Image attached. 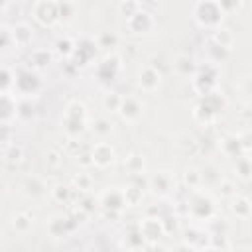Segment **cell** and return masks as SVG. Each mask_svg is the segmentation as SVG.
Returning a JSON list of instances; mask_svg holds the SVG:
<instances>
[{"label": "cell", "instance_id": "obj_1", "mask_svg": "<svg viewBox=\"0 0 252 252\" xmlns=\"http://www.w3.org/2000/svg\"><path fill=\"white\" fill-rule=\"evenodd\" d=\"M61 128L69 140H77L87 130V106L79 100H71L61 116Z\"/></svg>", "mask_w": 252, "mask_h": 252}, {"label": "cell", "instance_id": "obj_2", "mask_svg": "<svg viewBox=\"0 0 252 252\" xmlns=\"http://www.w3.org/2000/svg\"><path fill=\"white\" fill-rule=\"evenodd\" d=\"M224 12L217 4V0H199L193 10V18L201 28H217L222 22Z\"/></svg>", "mask_w": 252, "mask_h": 252}, {"label": "cell", "instance_id": "obj_3", "mask_svg": "<svg viewBox=\"0 0 252 252\" xmlns=\"http://www.w3.org/2000/svg\"><path fill=\"white\" fill-rule=\"evenodd\" d=\"M219 79V69L215 63H205V65H197V71L193 73V89L197 94H209L213 91H217V81Z\"/></svg>", "mask_w": 252, "mask_h": 252}, {"label": "cell", "instance_id": "obj_4", "mask_svg": "<svg viewBox=\"0 0 252 252\" xmlns=\"http://www.w3.org/2000/svg\"><path fill=\"white\" fill-rule=\"evenodd\" d=\"M122 67H124V65H122V57H120L118 53L110 51V53L104 55L102 61L96 65L94 77H96V81H98L100 85H110V83H114L116 77L122 73Z\"/></svg>", "mask_w": 252, "mask_h": 252}, {"label": "cell", "instance_id": "obj_5", "mask_svg": "<svg viewBox=\"0 0 252 252\" xmlns=\"http://www.w3.org/2000/svg\"><path fill=\"white\" fill-rule=\"evenodd\" d=\"M222 108H224V98L213 91L209 94H203L201 102L195 106V118L201 122H211Z\"/></svg>", "mask_w": 252, "mask_h": 252}, {"label": "cell", "instance_id": "obj_6", "mask_svg": "<svg viewBox=\"0 0 252 252\" xmlns=\"http://www.w3.org/2000/svg\"><path fill=\"white\" fill-rule=\"evenodd\" d=\"M45 228H47V234L53 240H59V238H67L77 228V222H75V219L71 215L59 213V215H53V217L47 219Z\"/></svg>", "mask_w": 252, "mask_h": 252}, {"label": "cell", "instance_id": "obj_7", "mask_svg": "<svg viewBox=\"0 0 252 252\" xmlns=\"http://www.w3.org/2000/svg\"><path fill=\"white\" fill-rule=\"evenodd\" d=\"M126 28L134 35H146V33L154 32L156 18L150 12H146V10H136L132 16L126 18Z\"/></svg>", "mask_w": 252, "mask_h": 252}, {"label": "cell", "instance_id": "obj_8", "mask_svg": "<svg viewBox=\"0 0 252 252\" xmlns=\"http://www.w3.org/2000/svg\"><path fill=\"white\" fill-rule=\"evenodd\" d=\"M35 22H39L41 26H53L59 22V14H57V0H37L33 4L32 10Z\"/></svg>", "mask_w": 252, "mask_h": 252}, {"label": "cell", "instance_id": "obj_9", "mask_svg": "<svg viewBox=\"0 0 252 252\" xmlns=\"http://www.w3.org/2000/svg\"><path fill=\"white\" fill-rule=\"evenodd\" d=\"M118 114L122 120L126 122H138L142 116H144V102L138 98V96H122L120 98V104H118Z\"/></svg>", "mask_w": 252, "mask_h": 252}, {"label": "cell", "instance_id": "obj_10", "mask_svg": "<svg viewBox=\"0 0 252 252\" xmlns=\"http://www.w3.org/2000/svg\"><path fill=\"white\" fill-rule=\"evenodd\" d=\"M91 161L98 169H106L114 163V148L108 142H98L91 150Z\"/></svg>", "mask_w": 252, "mask_h": 252}, {"label": "cell", "instance_id": "obj_11", "mask_svg": "<svg viewBox=\"0 0 252 252\" xmlns=\"http://www.w3.org/2000/svg\"><path fill=\"white\" fill-rule=\"evenodd\" d=\"M138 230H140L142 238L148 240V242H156V240H159V238L165 234L163 220H159L158 217H146V219L140 222Z\"/></svg>", "mask_w": 252, "mask_h": 252}, {"label": "cell", "instance_id": "obj_12", "mask_svg": "<svg viewBox=\"0 0 252 252\" xmlns=\"http://www.w3.org/2000/svg\"><path fill=\"white\" fill-rule=\"evenodd\" d=\"M138 85L142 91L146 93H154L159 89L161 85V73L154 67V65H144L138 73Z\"/></svg>", "mask_w": 252, "mask_h": 252}, {"label": "cell", "instance_id": "obj_13", "mask_svg": "<svg viewBox=\"0 0 252 252\" xmlns=\"http://www.w3.org/2000/svg\"><path fill=\"white\" fill-rule=\"evenodd\" d=\"M39 85H41V79H39L37 73H33V71H24V73H20V75L16 77V81H14V89H18L22 94H32V93H35V91L39 89Z\"/></svg>", "mask_w": 252, "mask_h": 252}, {"label": "cell", "instance_id": "obj_14", "mask_svg": "<svg viewBox=\"0 0 252 252\" xmlns=\"http://www.w3.org/2000/svg\"><path fill=\"white\" fill-rule=\"evenodd\" d=\"M148 185H150V189H152L154 193H158V195H167V193H171V189L175 187V179H173L171 173L159 171V173H156V175H152V177L148 179Z\"/></svg>", "mask_w": 252, "mask_h": 252}, {"label": "cell", "instance_id": "obj_15", "mask_svg": "<svg viewBox=\"0 0 252 252\" xmlns=\"http://www.w3.org/2000/svg\"><path fill=\"white\" fill-rule=\"evenodd\" d=\"M100 205L104 209H110V211H122L126 207V199H124V193L122 189H106L102 195H100Z\"/></svg>", "mask_w": 252, "mask_h": 252}, {"label": "cell", "instance_id": "obj_16", "mask_svg": "<svg viewBox=\"0 0 252 252\" xmlns=\"http://www.w3.org/2000/svg\"><path fill=\"white\" fill-rule=\"evenodd\" d=\"M12 41H14V45L16 47H28L30 43H32V39H33V32H32V28L28 26V24H18V26H14L12 30Z\"/></svg>", "mask_w": 252, "mask_h": 252}, {"label": "cell", "instance_id": "obj_17", "mask_svg": "<svg viewBox=\"0 0 252 252\" xmlns=\"http://www.w3.org/2000/svg\"><path fill=\"white\" fill-rule=\"evenodd\" d=\"M173 69H175V73L177 75H181V77H193V73L197 71V63H195V59L191 57V55H177L175 57V61H173Z\"/></svg>", "mask_w": 252, "mask_h": 252}, {"label": "cell", "instance_id": "obj_18", "mask_svg": "<svg viewBox=\"0 0 252 252\" xmlns=\"http://www.w3.org/2000/svg\"><path fill=\"white\" fill-rule=\"evenodd\" d=\"M94 51H96L94 43H93V41H89V39H85L81 45H79V43H75V51H73V55H71V57H75V59L79 61L77 65H87V63L94 57Z\"/></svg>", "mask_w": 252, "mask_h": 252}, {"label": "cell", "instance_id": "obj_19", "mask_svg": "<svg viewBox=\"0 0 252 252\" xmlns=\"http://www.w3.org/2000/svg\"><path fill=\"white\" fill-rule=\"evenodd\" d=\"M124 167L130 175H142L144 169H146V161H144V156L138 154V152H132L126 159H124Z\"/></svg>", "mask_w": 252, "mask_h": 252}, {"label": "cell", "instance_id": "obj_20", "mask_svg": "<svg viewBox=\"0 0 252 252\" xmlns=\"http://www.w3.org/2000/svg\"><path fill=\"white\" fill-rule=\"evenodd\" d=\"M12 226H14V230H16L18 234H28V232L32 230V226H33V219H32L30 213L20 211V213H16V215L12 217Z\"/></svg>", "mask_w": 252, "mask_h": 252}, {"label": "cell", "instance_id": "obj_21", "mask_svg": "<svg viewBox=\"0 0 252 252\" xmlns=\"http://www.w3.org/2000/svg\"><path fill=\"white\" fill-rule=\"evenodd\" d=\"M16 112H18L16 100L8 93H2L0 94V122H8Z\"/></svg>", "mask_w": 252, "mask_h": 252}, {"label": "cell", "instance_id": "obj_22", "mask_svg": "<svg viewBox=\"0 0 252 252\" xmlns=\"http://www.w3.org/2000/svg\"><path fill=\"white\" fill-rule=\"evenodd\" d=\"M211 41H215L217 45H220V47H224V49H230L232 43H234V33H232L228 28H220V26H217L215 32H213Z\"/></svg>", "mask_w": 252, "mask_h": 252}, {"label": "cell", "instance_id": "obj_23", "mask_svg": "<svg viewBox=\"0 0 252 252\" xmlns=\"http://www.w3.org/2000/svg\"><path fill=\"white\" fill-rule=\"evenodd\" d=\"M230 211L238 217V219H242V220H246V219H250V201L246 199V197H240V195H236V197H232V205H230Z\"/></svg>", "mask_w": 252, "mask_h": 252}, {"label": "cell", "instance_id": "obj_24", "mask_svg": "<svg viewBox=\"0 0 252 252\" xmlns=\"http://www.w3.org/2000/svg\"><path fill=\"white\" fill-rule=\"evenodd\" d=\"M77 6L73 0H57V14H59V22H71L75 18Z\"/></svg>", "mask_w": 252, "mask_h": 252}, {"label": "cell", "instance_id": "obj_25", "mask_svg": "<svg viewBox=\"0 0 252 252\" xmlns=\"http://www.w3.org/2000/svg\"><path fill=\"white\" fill-rule=\"evenodd\" d=\"M49 61H51V53L45 51V49H35L30 55V65L33 69H43V67L49 65Z\"/></svg>", "mask_w": 252, "mask_h": 252}, {"label": "cell", "instance_id": "obj_26", "mask_svg": "<svg viewBox=\"0 0 252 252\" xmlns=\"http://www.w3.org/2000/svg\"><path fill=\"white\" fill-rule=\"evenodd\" d=\"M122 193H124V199H126V207H136V205L142 203V197H144L142 187H138V185H130V187L122 189Z\"/></svg>", "mask_w": 252, "mask_h": 252}, {"label": "cell", "instance_id": "obj_27", "mask_svg": "<svg viewBox=\"0 0 252 252\" xmlns=\"http://www.w3.org/2000/svg\"><path fill=\"white\" fill-rule=\"evenodd\" d=\"M220 148H222V152H224L226 156H238L240 152H244L242 146H240V138H238V136H226V138L222 140Z\"/></svg>", "mask_w": 252, "mask_h": 252}, {"label": "cell", "instance_id": "obj_28", "mask_svg": "<svg viewBox=\"0 0 252 252\" xmlns=\"http://www.w3.org/2000/svg\"><path fill=\"white\" fill-rule=\"evenodd\" d=\"M4 158L8 163H20L24 159V148L20 144H8V148L4 150Z\"/></svg>", "mask_w": 252, "mask_h": 252}, {"label": "cell", "instance_id": "obj_29", "mask_svg": "<svg viewBox=\"0 0 252 252\" xmlns=\"http://www.w3.org/2000/svg\"><path fill=\"white\" fill-rule=\"evenodd\" d=\"M49 193H51L53 201H57V203H67L69 197H71V187H69V185H63V183H55Z\"/></svg>", "mask_w": 252, "mask_h": 252}, {"label": "cell", "instance_id": "obj_30", "mask_svg": "<svg viewBox=\"0 0 252 252\" xmlns=\"http://www.w3.org/2000/svg\"><path fill=\"white\" fill-rule=\"evenodd\" d=\"M14 75H12V71L8 69V67H4V65H0V94L2 93H8L12 87H14Z\"/></svg>", "mask_w": 252, "mask_h": 252}, {"label": "cell", "instance_id": "obj_31", "mask_svg": "<svg viewBox=\"0 0 252 252\" xmlns=\"http://www.w3.org/2000/svg\"><path fill=\"white\" fill-rule=\"evenodd\" d=\"M55 51H57V55H59V57L71 59V55H73V51H75V43H73L69 37L59 39V41L55 43Z\"/></svg>", "mask_w": 252, "mask_h": 252}, {"label": "cell", "instance_id": "obj_32", "mask_svg": "<svg viewBox=\"0 0 252 252\" xmlns=\"http://www.w3.org/2000/svg\"><path fill=\"white\" fill-rule=\"evenodd\" d=\"M93 130H94L96 136L104 138V136H108V134L112 132V124H110V120H106V118H96L94 124H93Z\"/></svg>", "mask_w": 252, "mask_h": 252}, {"label": "cell", "instance_id": "obj_33", "mask_svg": "<svg viewBox=\"0 0 252 252\" xmlns=\"http://www.w3.org/2000/svg\"><path fill=\"white\" fill-rule=\"evenodd\" d=\"M73 187L79 191H89L93 187V177L89 173H79L73 177Z\"/></svg>", "mask_w": 252, "mask_h": 252}, {"label": "cell", "instance_id": "obj_34", "mask_svg": "<svg viewBox=\"0 0 252 252\" xmlns=\"http://www.w3.org/2000/svg\"><path fill=\"white\" fill-rule=\"evenodd\" d=\"M116 43H118V37L114 35V33H110V32H104V33H100L98 35V41H96V45L98 47H116Z\"/></svg>", "mask_w": 252, "mask_h": 252}, {"label": "cell", "instance_id": "obj_35", "mask_svg": "<svg viewBox=\"0 0 252 252\" xmlns=\"http://www.w3.org/2000/svg\"><path fill=\"white\" fill-rule=\"evenodd\" d=\"M201 179H203V175L197 169H187L185 171V183L189 185V189H195L201 183Z\"/></svg>", "mask_w": 252, "mask_h": 252}, {"label": "cell", "instance_id": "obj_36", "mask_svg": "<svg viewBox=\"0 0 252 252\" xmlns=\"http://www.w3.org/2000/svg\"><path fill=\"white\" fill-rule=\"evenodd\" d=\"M217 4L220 6V10H222L224 14H232V12H236V10L240 8L242 0H217Z\"/></svg>", "mask_w": 252, "mask_h": 252}, {"label": "cell", "instance_id": "obj_37", "mask_svg": "<svg viewBox=\"0 0 252 252\" xmlns=\"http://www.w3.org/2000/svg\"><path fill=\"white\" fill-rule=\"evenodd\" d=\"M120 94H116V93H110V94H106L104 96V108H108V110H116L118 108V104H120Z\"/></svg>", "mask_w": 252, "mask_h": 252}, {"label": "cell", "instance_id": "obj_38", "mask_svg": "<svg viewBox=\"0 0 252 252\" xmlns=\"http://www.w3.org/2000/svg\"><path fill=\"white\" fill-rule=\"evenodd\" d=\"M61 154L59 152H55V150H51L49 154H47V165L51 167V169H57L59 165H61Z\"/></svg>", "mask_w": 252, "mask_h": 252}, {"label": "cell", "instance_id": "obj_39", "mask_svg": "<svg viewBox=\"0 0 252 252\" xmlns=\"http://www.w3.org/2000/svg\"><path fill=\"white\" fill-rule=\"evenodd\" d=\"M136 10H138V4H134V2H120V14H122L124 18L132 16Z\"/></svg>", "mask_w": 252, "mask_h": 252}, {"label": "cell", "instance_id": "obj_40", "mask_svg": "<svg viewBox=\"0 0 252 252\" xmlns=\"http://www.w3.org/2000/svg\"><path fill=\"white\" fill-rule=\"evenodd\" d=\"M8 45H14V41H12V32L6 30V28H2V30H0V47H8Z\"/></svg>", "mask_w": 252, "mask_h": 252}, {"label": "cell", "instance_id": "obj_41", "mask_svg": "<svg viewBox=\"0 0 252 252\" xmlns=\"http://www.w3.org/2000/svg\"><path fill=\"white\" fill-rule=\"evenodd\" d=\"M185 236H191V242H187L191 248H197V240H201V238H203V234H201V232H197V230H185Z\"/></svg>", "mask_w": 252, "mask_h": 252}, {"label": "cell", "instance_id": "obj_42", "mask_svg": "<svg viewBox=\"0 0 252 252\" xmlns=\"http://www.w3.org/2000/svg\"><path fill=\"white\" fill-rule=\"evenodd\" d=\"M236 165L240 167V177L242 179H248V158H244V159H240V161H236Z\"/></svg>", "mask_w": 252, "mask_h": 252}, {"label": "cell", "instance_id": "obj_43", "mask_svg": "<svg viewBox=\"0 0 252 252\" xmlns=\"http://www.w3.org/2000/svg\"><path fill=\"white\" fill-rule=\"evenodd\" d=\"M10 138V128L6 122H0V142H8Z\"/></svg>", "mask_w": 252, "mask_h": 252}, {"label": "cell", "instance_id": "obj_44", "mask_svg": "<svg viewBox=\"0 0 252 252\" xmlns=\"http://www.w3.org/2000/svg\"><path fill=\"white\" fill-rule=\"evenodd\" d=\"M8 6V0H0V10H4Z\"/></svg>", "mask_w": 252, "mask_h": 252}, {"label": "cell", "instance_id": "obj_45", "mask_svg": "<svg viewBox=\"0 0 252 252\" xmlns=\"http://www.w3.org/2000/svg\"><path fill=\"white\" fill-rule=\"evenodd\" d=\"M2 240H4V232L0 230V246H2Z\"/></svg>", "mask_w": 252, "mask_h": 252}, {"label": "cell", "instance_id": "obj_46", "mask_svg": "<svg viewBox=\"0 0 252 252\" xmlns=\"http://www.w3.org/2000/svg\"><path fill=\"white\" fill-rule=\"evenodd\" d=\"M120 2H134V4H138L140 0H120Z\"/></svg>", "mask_w": 252, "mask_h": 252}]
</instances>
